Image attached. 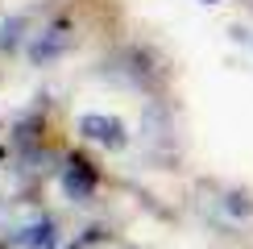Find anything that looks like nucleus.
I'll list each match as a JSON object with an SVG mask.
<instances>
[{
    "label": "nucleus",
    "instance_id": "f03ea898",
    "mask_svg": "<svg viewBox=\"0 0 253 249\" xmlns=\"http://www.w3.org/2000/svg\"><path fill=\"white\" fill-rule=\"evenodd\" d=\"M67 191L71 195H87L91 191V170L83 162H75V170H67Z\"/></svg>",
    "mask_w": 253,
    "mask_h": 249
},
{
    "label": "nucleus",
    "instance_id": "7ed1b4c3",
    "mask_svg": "<svg viewBox=\"0 0 253 249\" xmlns=\"http://www.w3.org/2000/svg\"><path fill=\"white\" fill-rule=\"evenodd\" d=\"M25 245H34V249H50V245H54V228H50V224H42V228H29Z\"/></svg>",
    "mask_w": 253,
    "mask_h": 249
},
{
    "label": "nucleus",
    "instance_id": "f257e3e1",
    "mask_svg": "<svg viewBox=\"0 0 253 249\" xmlns=\"http://www.w3.org/2000/svg\"><path fill=\"white\" fill-rule=\"evenodd\" d=\"M79 133L91 141H104V145H121L125 141V124L117 117H100V112H87V117L79 121Z\"/></svg>",
    "mask_w": 253,
    "mask_h": 249
}]
</instances>
